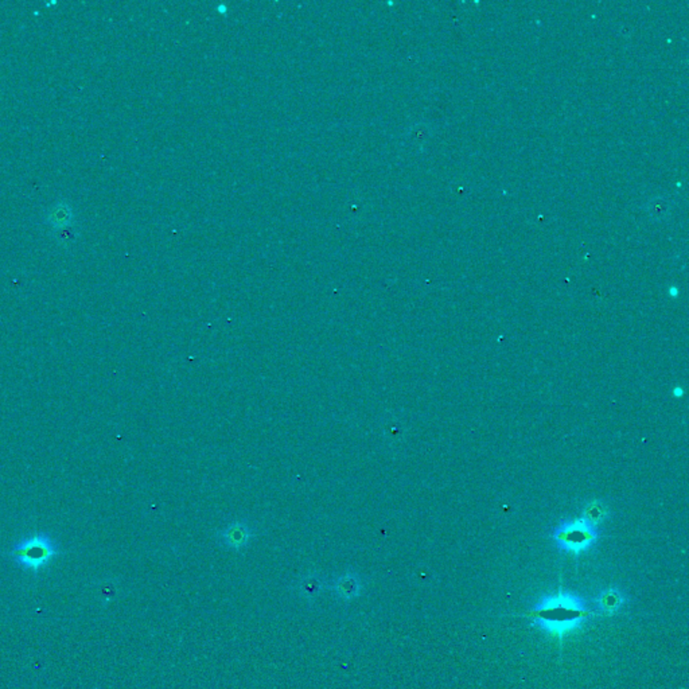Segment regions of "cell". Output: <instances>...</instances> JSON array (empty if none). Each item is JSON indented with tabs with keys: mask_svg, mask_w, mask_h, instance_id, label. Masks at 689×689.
Returning a JSON list of instances; mask_svg holds the SVG:
<instances>
[{
	"mask_svg": "<svg viewBox=\"0 0 689 689\" xmlns=\"http://www.w3.org/2000/svg\"><path fill=\"white\" fill-rule=\"evenodd\" d=\"M598 538V526H594L583 517L563 521L552 531V538L560 551L574 555L592 548Z\"/></svg>",
	"mask_w": 689,
	"mask_h": 689,
	"instance_id": "3",
	"label": "cell"
},
{
	"mask_svg": "<svg viewBox=\"0 0 689 689\" xmlns=\"http://www.w3.org/2000/svg\"><path fill=\"white\" fill-rule=\"evenodd\" d=\"M649 217L656 221L667 219L670 215V202L665 197H654L647 202Z\"/></svg>",
	"mask_w": 689,
	"mask_h": 689,
	"instance_id": "9",
	"label": "cell"
},
{
	"mask_svg": "<svg viewBox=\"0 0 689 689\" xmlns=\"http://www.w3.org/2000/svg\"><path fill=\"white\" fill-rule=\"evenodd\" d=\"M624 603L626 597L624 592L615 587H611L595 597L592 602V611L602 615H614L624 607Z\"/></svg>",
	"mask_w": 689,
	"mask_h": 689,
	"instance_id": "4",
	"label": "cell"
},
{
	"mask_svg": "<svg viewBox=\"0 0 689 689\" xmlns=\"http://www.w3.org/2000/svg\"><path fill=\"white\" fill-rule=\"evenodd\" d=\"M334 591L335 594L344 599V601H351L357 597L361 595L363 591V581L358 574L356 572H344L337 581H334Z\"/></svg>",
	"mask_w": 689,
	"mask_h": 689,
	"instance_id": "6",
	"label": "cell"
},
{
	"mask_svg": "<svg viewBox=\"0 0 689 689\" xmlns=\"http://www.w3.org/2000/svg\"><path fill=\"white\" fill-rule=\"evenodd\" d=\"M117 595H119V584L115 581H101L96 588L97 601L104 606L113 602L117 598Z\"/></svg>",
	"mask_w": 689,
	"mask_h": 689,
	"instance_id": "10",
	"label": "cell"
},
{
	"mask_svg": "<svg viewBox=\"0 0 689 689\" xmlns=\"http://www.w3.org/2000/svg\"><path fill=\"white\" fill-rule=\"evenodd\" d=\"M324 581L318 572H308L298 581V592L306 601H315L322 595Z\"/></svg>",
	"mask_w": 689,
	"mask_h": 689,
	"instance_id": "7",
	"label": "cell"
},
{
	"mask_svg": "<svg viewBox=\"0 0 689 689\" xmlns=\"http://www.w3.org/2000/svg\"><path fill=\"white\" fill-rule=\"evenodd\" d=\"M60 554L58 544L46 533H37L17 542L10 558L21 568L30 572H40L46 568Z\"/></svg>",
	"mask_w": 689,
	"mask_h": 689,
	"instance_id": "2",
	"label": "cell"
},
{
	"mask_svg": "<svg viewBox=\"0 0 689 689\" xmlns=\"http://www.w3.org/2000/svg\"><path fill=\"white\" fill-rule=\"evenodd\" d=\"M44 222L54 229L70 226L73 222V209L65 202H58L47 210L44 215Z\"/></svg>",
	"mask_w": 689,
	"mask_h": 689,
	"instance_id": "8",
	"label": "cell"
},
{
	"mask_svg": "<svg viewBox=\"0 0 689 689\" xmlns=\"http://www.w3.org/2000/svg\"><path fill=\"white\" fill-rule=\"evenodd\" d=\"M254 536L251 526L247 522H233L229 524L224 531H221L219 538L226 545L229 549H242L248 545L251 538Z\"/></svg>",
	"mask_w": 689,
	"mask_h": 689,
	"instance_id": "5",
	"label": "cell"
},
{
	"mask_svg": "<svg viewBox=\"0 0 689 689\" xmlns=\"http://www.w3.org/2000/svg\"><path fill=\"white\" fill-rule=\"evenodd\" d=\"M54 237L61 244H67V242L73 241L77 237V232L73 229V225H70V226H65V228H61V229H54Z\"/></svg>",
	"mask_w": 689,
	"mask_h": 689,
	"instance_id": "12",
	"label": "cell"
},
{
	"mask_svg": "<svg viewBox=\"0 0 689 689\" xmlns=\"http://www.w3.org/2000/svg\"><path fill=\"white\" fill-rule=\"evenodd\" d=\"M592 613L588 603L579 595L558 592L535 603L529 610V617L547 634L563 637L581 629Z\"/></svg>",
	"mask_w": 689,
	"mask_h": 689,
	"instance_id": "1",
	"label": "cell"
},
{
	"mask_svg": "<svg viewBox=\"0 0 689 689\" xmlns=\"http://www.w3.org/2000/svg\"><path fill=\"white\" fill-rule=\"evenodd\" d=\"M606 515H607V512H606V509H604L602 504H599V502H590L586 506V509H584V516H583V518L586 521H588L590 524H592L594 526H597L598 524L602 522Z\"/></svg>",
	"mask_w": 689,
	"mask_h": 689,
	"instance_id": "11",
	"label": "cell"
}]
</instances>
